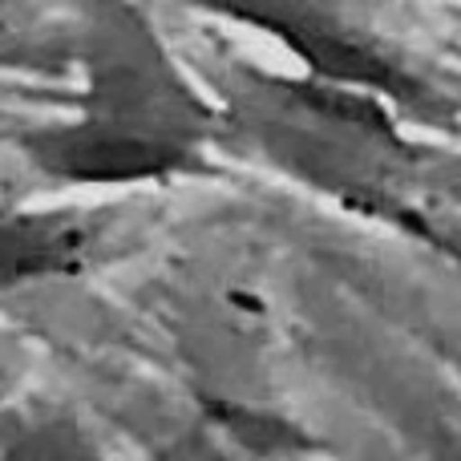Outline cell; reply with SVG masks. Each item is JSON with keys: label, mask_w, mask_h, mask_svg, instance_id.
Returning <instances> with one entry per match:
<instances>
[{"label": "cell", "mask_w": 461, "mask_h": 461, "mask_svg": "<svg viewBox=\"0 0 461 461\" xmlns=\"http://www.w3.org/2000/svg\"><path fill=\"white\" fill-rule=\"evenodd\" d=\"M215 89L219 118L271 167L360 211H397L438 239V215L425 211L429 170L397 105L312 73L284 77L247 65H227Z\"/></svg>", "instance_id": "cell-1"}, {"label": "cell", "mask_w": 461, "mask_h": 461, "mask_svg": "<svg viewBox=\"0 0 461 461\" xmlns=\"http://www.w3.org/2000/svg\"><path fill=\"white\" fill-rule=\"evenodd\" d=\"M138 29L97 32L89 86L73 118L21 138L29 158L65 183H154L194 170L219 110L170 69Z\"/></svg>", "instance_id": "cell-2"}, {"label": "cell", "mask_w": 461, "mask_h": 461, "mask_svg": "<svg viewBox=\"0 0 461 461\" xmlns=\"http://www.w3.org/2000/svg\"><path fill=\"white\" fill-rule=\"evenodd\" d=\"M312 340L328 352L360 461H461V389L421 344L368 328L352 336L348 324L316 328Z\"/></svg>", "instance_id": "cell-3"}, {"label": "cell", "mask_w": 461, "mask_h": 461, "mask_svg": "<svg viewBox=\"0 0 461 461\" xmlns=\"http://www.w3.org/2000/svg\"><path fill=\"white\" fill-rule=\"evenodd\" d=\"M191 5L255 24L292 57H300L303 73L384 97L413 126H454L457 122V105L446 89L421 77L413 65H405L376 37L336 16L320 0H191Z\"/></svg>", "instance_id": "cell-4"}, {"label": "cell", "mask_w": 461, "mask_h": 461, "mask_svg": "<svg viewBox=\"0 0 461 461\" xmlns=\"http://www.w3.org/2000/svg\"><path fill=\"white\" fill-rule=\"evenodd\" d=\"M105 223L73 207L0 203V295L81 276L102 255Z\"/></svg>", "instance_id": "cell-5"}, {"label": "cell", "mask_w": 461, "mask_h": 461, "mask_svg": "<svg viewBox=\"0 0 461 461\" xmlns=\"http://www.w3.org/2000/svg\"><path fill=\"white\" fill-rule=\"evenodd\" d=\"M142 461H259L251 446L203 417L150 413L130 425Z\"/></svg>", "instance_id": "cell-6"}, {"label": "cell", "mask_w": 461, "mask_h": 461, "mask_svg": "<svg viewBox=\"0 0 461 461\" xmlns=\"http://www.w3.org/2000/svg\"><path fill=\"white\" fill-rule=\"evenodd\" d=\"M393 328L421 344L461 389V312H438L429 300H393Z\"/></svg>", "instance_id": "cell-7"}, {"label": "cell", "mask_w": 461, "mask_h": 461, "mask_svg": "<svg viewBox=\"0 0 461 461\" xmlns=\"http://www.w3.org/2000/svg\"><path fill=\"white\" fill-rule=\"evenodd\" d=\"M32 16V0H0V57L24 49V29Z\"/></svg>", "instance_id": "cell-8"}]
</instances>
